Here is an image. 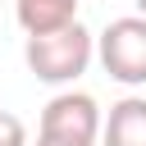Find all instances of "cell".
I'll list each match as a JSON object with an SVG mask.
<instances>
[{"mask_svg": "<svg viewBox=\"0 0 146 146\" xmlns=\"http://www.w3.org/2000/svg\"><path fill=\"white\" fill-rule=\"evenodd\" d=\"M0 146H27V128H23V119L9 114V110H0Z\"/></svg>", "mask_w": 146, "mask_h": 146, "instance_id": "obj_6", "label": "cell"}, {"mask_svg": "<svg viewBox=\"0 0 146 146\" xmlns=\"http://www.w3.org/2000/svg\"><path fill=\"white\" fill-rule=\"evenodd\" d=\"M36 146H82V141H55V137H41L36 132Z\"/></svg>", "mask_w": 146, "mask_h": 146, "instance_id": "obj_7", "label": "cell"}, {"mask_svg": "<svg viewBox=\"0 0 146 146\" xmlns=\"http://www.w3.org/2000/svg\"><path fill=\"white\" fill-rule=\"evenodd\" d=\"M23 59H27V68H32L36 82L68 87V82H78V78L91 68V59H96V36L73 18V23L55 27V32H36V36H27Z\"/></svg>", "mask_w": 146, "mask_h": 146, "instance_id": "obj_1", "label": "cell"}, {"mask_svg": "<svg viewBox=\"0 0 146 146\" xmlns=\"http://www.w3.org/2000/svg\"><path fill=\"white\" fill-rule=\"evenodd\" d=\"M100 146H146V96H123L110 105Z\"/></svg>", "mask_w": 146, "mask_h": 146, "instance_id": "obj_4", "label": "cell"}, {"mask_svg": "<svg viewBox=\"0 0 146 146\" xmlns=\"http://www.w3.org/2000/svg\"><path fill=\"white\" fill-rule=\"evenodd\" d=\"M96 59L100 68L123 82V87H146V14L114 18L96 36Z\"/></svg>", "mask_w": 146, "mask_h": 146, "instance_id": "obj_2", "label": "cell"}, {"mask_svg": "<svg viewBox=\"0 0 146 146\" xmlns=\"http://www.w3.org/2000/svg\"><path fill=\"white\" fill-rule=\"evenodd\" d=\"M132 5H137V14H146V0H132Z\"/></svg>", "mask_w": 146, "mask_h": 146, "instance_id": "obj_8", "label": "cell"}, {"mask_svg": "<svg viewBox=\"0 0 146 146\" xmlns=\"http://www.w3.org/2000/svg\"><path fill=\"white\" fill-rule=\"evenodd\" d=\"M14 14H18V27L27 36H36V32H55V27L73 23L78 0H14Z\"/></svg>", "mask_w": 146, "mask_h": 146, "instance_id": "obj_5", "label": "cell"}, {"mask_svg": "<svg viewBox=\"0 0 146 146\" xmlns=\"http://www.w3.org/2000/svg\"><path fill=\"white\" fill-rule=\"evenodd\" d=\"M100 128H105V119H100L96 96H87V91H59V96L46 100L36 132H41V137H55V141L96 146V141H100Z\"/></svg>", "mask_w": 146, "mask_h": 146, "instance_id": "obj_3", "label": "cell"}]
</instances>
